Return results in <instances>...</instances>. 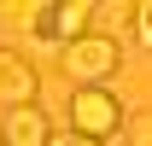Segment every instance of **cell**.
Listing matches in <instances>:
<instances>
[{
    "instance_id": "1",
    "label": "cell",
    "mask_w": 152,
    "mask_h": 146,
    "mask_svg": "<svg viewBox=\"0 0 152 146\" xmlns=\"http://www.w3.org/2000/svg\"><path fill=\"white\" fill-rule=\"evenodd\" d=\"M123 70V47H117L105 29H88L82 41L64 47V76L76 88H111V76Z\"/></svg>"
},
{
    "instance_id": "2",
    "label": "cell",
    "mask_w": 152,
    "mask_h": 146,
    "mask_svg": "<svg viewBox=\"0 0 152 146\" xmlns=\"http://www.w3.org/2000/svg\"><path fill=\"white\" fill-rule=\"evenodd\" d=\"M123 99L111 88H76L70 93V134H88V140H111L123 134Z\"/></svg>"
},
{
    "instance_id": "3",
    "label": "cell",
    "mask_w": 152,
    "mask_h": 146,
    "mask_svg": "<svg viewBox=\"0 0 152 146\" xmlns=\"http://www.w3.org/2000/svg\"><path fill=\"white\" fill-rule=\"evenodd\" d=\"M0 99H6V111L41 99V70L23 53H12V47H0Z\"/></svg>"
},
{
    "instance_id": "4",
    "label": "cell",
    "mask_w": 152,
    "mask_h": 146,
    "mask_svg": "<svg viewBox=\"0 0 152 146\" xmlns=\"http://www.w3.org/2000/svg\"><path fill=\"white\" fill-rule=\"evenodd\" d=\"M0 140L6 146H47L53 140V117L41 105H12L6 117H0Z\"/></svg>"
},
{
    "instance_id": "5",
    "label": "cell",
    "mask_w": 152,
    "mask_h": 146,
    "mask_svg": "<svg viewBox=\"0 0 152 146\" xmlns=\"http://www.w3.org/2000/svg\"><path fill=\"white\" fill-rule=\"evenodd\" d=\"M123 134H129V146H152V111H134V117H123Z\"/></svg>"
},
{
    "instance_id": "6",
    "label": "cell",
    "mask_w": 152,
    "mask_h": 146,
    "mask_svg": "<svg viewBox=\"0 0 152 146\" xmlns=\"http://www.w3.org/2000/svg\"><path fill=\"white\" fill-rule=\"evenodd\" d=\"M134 41L152 53V0H140V6H134Z\"/></svg>"
},
{
    "instance_id": "7",
    "label": "cell",
    "mask_w": 152,
    "mask_h": 146,
    "mask_svg": "<svg viewBox=\"0 0 152 146\" xmlns=\"http://www.w3.org/2000/svg\"><path fill=\"white\" fill-rule=\"evenodd\" d=\"M47 146H105V140H88V134H53Z\"/></svg>"
},
{
    "instance_id": "8",
    "label": "cell",
    "mask_w": 152,
    "mask_h": 146,
    "mask_svg": "<svg viewBox=\"0 0 152 146\" xmlns=\"http://www.w3.org/2000/svg\"><path fill=\"white\" fill-rule=\"evenodd\" d=\"M0 146H6V140H0Z\"/></svg>"
}]
</instances>
